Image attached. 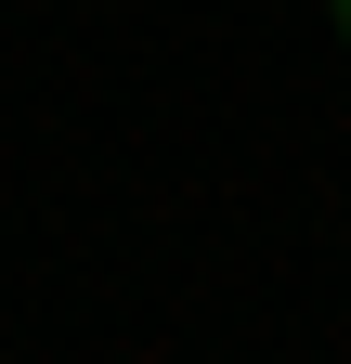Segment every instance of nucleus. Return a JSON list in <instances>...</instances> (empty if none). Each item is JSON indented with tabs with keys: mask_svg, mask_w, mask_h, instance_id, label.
<instances>
[{
	"mask_svg": "<svg viewBox=\"0 0 351 364\" xmlns=\"http://www.w3.org/2000/svg\"><path fill=\"white\" fill-rule=\"evenodd\" d=\"M325 14H338V39H351V0H325Z\"/></svg>",
	"mask_w": 351,
	"mask_h": 364,
	"instance_id": "f257e3e1",
	"label": "nucleus"
}]
</instances>
